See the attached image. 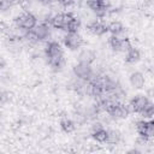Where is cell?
<instances>
[{
    "label": "cell",
    "mask_w": 154,
    "mask_h": 154,
    "mask_svg": "<svg viewBox=\"0 0 154 154\" xmlns=\"http://www.w3.org/2000/svg\"><path fill=\"white\" fill-rule=\"evenodd\" d=\"M75 14L71 12H65V13H57L53 17L49 18V25L54 26L55 29H60V30H66V26L69 24V22L72 19Z\"/></svg>",
    "instance_id": "3"
},
{
    "label": "cell",
    "mask_w": 154,
    "mask_h": 154,
    "mask_svg": "<svg viewBox=\"0 0 154 154\" xmlns=\"http://www.w3.org/2000/svg\"><path fill=\"white\" fill-rule=\"evenodd\" d=\"M96 58V54L94 51L87 48V49H83L81 51V53L78 54V63H84V64H91Z\"/></svg>",
    "instance_id": "12"
},
{
    "label": "cell",
    "mask_w": 154,
    "mask_h": 154,
    "mask_svg": "<svg viewBox=\"0 0 154 154\" xmlns=\"http://www.w3.org/2000/svg\"><path fill=\"white\" fill-rule=\"evenodd\" d=\"M130 83H131V85L134 87V88H137V89H141V88H143V85H144V76H143V73L142 72H140V71H135V72H132L131 75H130Z\"/></svg>",
    "instance_id": "13"
},
{
    "label": "cell",
    "mask_w": 154,
    "mask_h": 154,
    "mask_svg": "<svg viewBox=\"0 0 154 154\" xmlns=\"http://www.w3.org/2000/svg\"><path fill=\"white\" fill-rule=\"evenodd\" d=\"M87 29L89 32H91L96 36H101L108 31V24H106L102 20H93V22L88 23Z\"/></svg>",
    "instance_id": "9"
},
{
    "label": "cell",
    "mask_w": 154,
    "mask_h": 154,
    "mask_svg": "<svg viewBox=\"0 0 154 154\" xmlns=\"http://www.w3.org/2000/svg\"><path fill=\"white\" fill-rule=\"evenodd\" d=\"M60 128H61V130L64 132L70 134V132H72L76 129V125H75V122L72 119H70V118H63L60 120Z\"/></svg>",
    "instance_id": "16"
},
{
    "label": "cell",
    "mask_w": 154,
    "mask_h": 154,
    "mask_svg": "<svg viewBox=\"0 0 154 154\" xmlns=\"http://www.w3.org/2000/svg\"><path fill=\"white\" fill-rule=\"evenodd\" d=\"M45 54H46V58H52V57L64 55V52L58 42L49 41V42H47V45L45 47Z\"/></svg>",
    "instance_id": "11"
},
{
    "label": "cell",
    "mask_w": 154,
    "mask_h": 154,
    "mask_svg": "<svg viewBox=\"0 0 154 154\" xmlns=\"http://www.w3.org/2000/svg\"><path fill=\"white\" fill-rule=\"evenodd\" d=\"M63 40H64L65 47H67L71 51L79 49L83 45V38L78 32H66Z\"/></svg>",
    "instance_id": "6"
},
{
    "label": "cell",
    "mask_w": 154,
    "mask_h": 154,
    "mask_svg": "<svg viewBox=\"0 0 154 154\" xmlns=\"http://www.w3.org/2000/svg\"><path fill=\"white\" fill-rule=\"evenodd\" d=\"M13 2V5H20L22 7H26L30 2V0H11Z\"/></svg>",
    "instance_id": "21"
},
{
    "label": "cell",
    "mask_w": 154,
    "mask_h": 154,
    "mask_svg": "<svg viewBox=\"0 0 154 154\" xmlns=\"http://www.w3.org/2000/svg\"><path fill=\"white\" fill-rule=\"evenodd\" d=\"M13 6V2L11 0H0V11L6 12Z\"/></svg>",
    "instance_id": "19"
},
{
    "label": "cell",
    "mask_w": 154,
    "mask_h": 154,
    "mask_svg": "<svg viewBox=\"0 0 154 154\" xmlns=\"http://www.w3.org/2000/svg\"><path fill=\"white\" fill-rule=\"evenodd\" d=\"M108 31H109L112 35L123 36V35H125V26H124L120 22L116 20V22H112V23L108 24Z\"/></svg>",
    "instance_id": "15"
},
{
    "label": "cell",
    "mask_w": 154,
    "mask_h": 154,
    "mask_svg": "<svg viewBox=\"0 0 154 154\" xmlns=\"http://www.w3.org/2000/svg\"><path fill=\"white\" fill-rule=\"evenodd\" d=\"M136 130L141 137L150 138L154 135V123L150 119L149 120H138L136 123Z\"/></svg>",
    "instance_id": "7"
},
{
    "label": "cell",
    "mask_w": 154,
    "mask_h": 154,
    "mask_svg": "<svg viewBox=\"0 0 154 154\" xmlns=\"http://www.w3.org/2000/svg\"><path fill=\"white\" fill-rule=\"evenodd\" d=\"M120 140V134L116 130H108V138H107V142L108 143H112V144H117Z\"/></svg>",
    "instance_id": "18"
},
{
    "label": "cell",
    "mask_w": 154,
    "mask_h": 154,
    "mask_svg": "<svg viewBox=\"0 0 154 154\" xmlns=\"http://www.w3.org/2000/svg\"><path fill=\"white\" fill-rule=\"evenodd\" d=\"M153 113H154V106H153L152 101H149V102L143 107V109L140 112V114H141L144 119H150V118L153 117Z\"/></svg>",
    "instance_id": "17"
},
{
    "label": "cell",
    "mask_w": 154,
    "mask_h": 154,
    "mask_svg": "<svg viewBox=\"0 0 154 154\" xmlns=\"http://www.w3.org/2000/svg\"><path fill=\"white\" fill-rule=\"evenodd\" d=\"M87 5L100 18L105 17L111 8L109 0H87Z\"/></svg>",
    "instance_id": "2"
},
{
    "label": "cell",
    "mask_w": 154,
    "mask_h": 154,
    "mask_svg": "<svg viewBox=\"0 0 154 154\" xmlns=\"http://www.w3.org/2000/svg\"><path fill=\"white\" fill-rule=\"evenodd\" d=\"M10 32H11L10 26H8L5 22H0V34H2V35H7V34H10Z\"/></svg>",
    "instance_id": "20"
},
{
    "label": "cell",
    "mask_w": 154,
    "mask_h": 154,
    "mask_svg": "<svg viewBox=\"0 0 154 154\" xmlns=\"http://www.w3.org/2000/svg\"><path fill=\"white\" fill-rule=\"evenodd\" d=\"M14 25L17 29L26 31V30H31L36 24H37V18L29 11H24L20 14L16 16L14 19Z\"/></svg>",
    "instance_id": "1"
},
{
    "label": "cell",
    "mask_w": 154,
    "mask_h": 154,
    "mask_svg": "<svg viewBox=\"0 0 154 154\" xmlns=\"http://www.w3.org/2000/svg\"><path fill=\"white\" fill-rule=\"evenodd\" d=\"M148 102H149V99H148L147 96H144V95H136V96H134V97L130 100V102H129V108H130V111H132V112L140 113V112L143 109V107H144Z\"/></svg>",
    "instance_id": "10"
},
{
    "label": "cell",
    "mask_w": 154,
    "mask_h": 154,
    "mask_svg": "<svg viewBox=\"0 0 154 154\" xmlns=\"http://www.w3.org/2000/svg\"><path fill=\"white\" fill-rule=\"evenodd\" d=\"M5 66H6V61L4 60V58L0 57V70H2Z\"/></svg>",
    "instance_id": "23"
},
{
    "label": "cell",
    "mask_w": 154,
    "mask_h": 154,
    "mask_svg": "<svg viewBox=\"0 0 154 154\" xmlns=\"http://www.w3.org/2000/svg\"><path fill=\"white\" fill-rule=\"evenodd\" d=\"M58 2L61 4L63 6H69V5H71L73 2V0H58Z\"/></svg>",
    "instance_id": "22"
},
{
    "label": "cell",
    "mask_w": 154,
    "mask_h": 154,
    "mask_svg": "<svg viewBox=\"0 0 154 154\" xmlns=\"http://www.w3.org/2000/svg\"><path fill=\"white\" fill-rule=\"evenodd\" d=\"M38 1H41V2H48V1H51V0H38Z\"/></svg>",
    "instance_id": "24"
},
{
    "label": "cell",
    "mask_w": 154,
    "mask_h": 154,
    "mask_svg": "<svg viewBox=\"0 0 154 154\" xmlns=\"http://www.w3.org/2000/svg\"><path fill=\"white\" fill-rule=\"evenodd\" d=\"M90 135L95 141L100 143H105L107 142V138H108V130L105 129L102 124L95 123L90 129Z\"/></svg>",
    "instance_id": "8"
},
{
    "label": "cell",
    "mask_w": 154,
    "mask_h": 154,
    "mask_svg": "<svg viewBox=\"0 0 154 154\" xmlns=\"http://www.w3.org/2000/svg\"><path fill=\"white\" fill-rule=\"evenodd\" d=\"M108 43L111 46V48L116 52H126L130 47H131V43H130V40L123 35V36H116V35H112L109 38H108Z\"/></svg>",
    "instance_id": "4"
},
{
    "label": "cell",
    "mask_w": 154,
    "mask_h": 154,
    "mask_svg": "<svg viewBox=\"0 0 154 154\" xmlns=\"http://www.w3.org/2000/svg\"><path fill=\"white\" fill-rule=\"evenodd\" d=\"M141 58V53L136 47H130L126 52H125V61L129 64H135L140 60Z\"/></svg>",
    "instance_id": "14"
},
{
    "label": "cell",
    "mask_w": 154,
    "mask_h": 154,
    "mask_svg": "<svg viewBox=\"0 0 154 154\" xmlns=\"http://www.w3.org/2000/svg\"><path fill=\"white\" fill-rule=\"evenodd\" d=\"M72 71H73V75L77 77V79H81V81H84V82L90 81L91 77L94 76L91 66L89 64H84V63L76 64L73 66Z\"/></svg>",
    "instance_id": "5"
}]
</instances>
